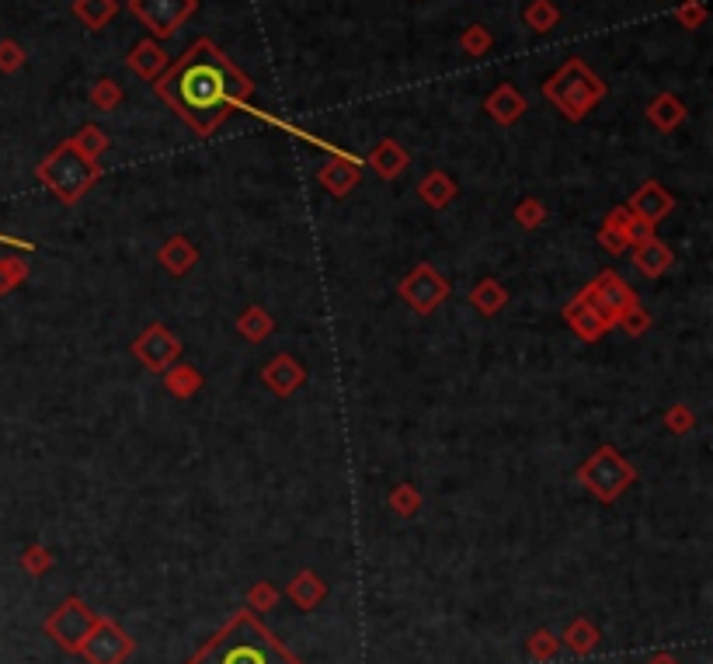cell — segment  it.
Listing matches in <instances>:
<instances>
[{
  "mask_svg": "<svg viewBox=\"0 0 713 664\" xmlns=\"http://www.w3.org/2000/svg\"><path fill=\"white\" fill-rule=\"evenodd\" d=\"M213 664H272V654H268V647L258 644V640L237 637L220 647V654L213 658Z\"/></svg>",
  "mask_w": 713,
  "mask_h": 664,
  "instance_id": "2",
  "label": "cell"
},
{
  "mask_svg": "<svg viewBox=\"0 0 713 664\" xmlns=\"http://www.w3.org/2000/svg\"><path fill=\"white\" fill-rule=\"evenodd\" d=\"M160 98L199 133H209L223 122L230 105H237L251 80L230 67V60L209 39H199L157 84Z\"/></svg>",
  "mask_w": 713,
  "mask_h": 664,
  "instance_id": "1",
  "label": "cell"
}]
</instances>
